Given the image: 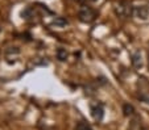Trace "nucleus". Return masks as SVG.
Here are the masks:
<instances>
[{"instance_id":"1","label":"nucleus","mask_w":149,"mask_h":130,"mask_svg":"<svg viewBox=\"0 0 149 130\" xmlns=\"http://www.w3.org/2000/svg\"><path fill=\"white\" fill-rule=\"evenodd\" d=\"M78 17H79V20H81L82 23L90 24L96 19V12L94 11L90 6H86V4H84V6H82L81 8H79Z\"/></svg>"},{"instance_id":"2","label":"nucleus","mask_w":149,"mask_h":130,"mask_svg":"<svg viewBox=\"0 0 149 130\" xmlns=\"http://www.w3.org/2000/svg\"><path fill=\"white\" fill-rule=\"evenodd\" d=\"M133 8L128 1H119V3L115 4L113 9H115V13L118 14L119 17H123V19H127V17H131L133 14Z\"/></svg>"},{"instance_id":"3","label":"nucleus","mask_w":149,"mask_h":130,"mask_svg":"<svg viewBox=\"0 0 149 130\" xmlns=\"http://www.w3.org/2000/svg\"><path fill=\"white\" fill-rule=\"evenodd\" d=\"M91 116H93V118L95 120V121L100 122L102 120H103L104 117V108L103 105L100 104H95V105H91Z\"/></svg>"},{"instance_id":"4","label":"nucleus","mask_w":149,"mask_h":130,"mask_svg":"<svg viewBox=\"0 0 149 130\" xmlns=\"http://www.w3.org/2000/svg\"><path fill=\"white\" fill-rule=\"evenodd\" d=\"M133 14H135L137 19L141 20H146L149 17V8L146 6H139L133 8Z\"/></svg>"},{"instance_id":"5","label":"nucleus","mask_w":149,"mask_h":130,"mask_svg":"<svg viewBox=\"0 0 149 130\" xmlns=\"http://www.w3.org/2000/svg\"><path fill=\"white\" fill-rule=\"evenodd\" d=\"M132 65L135 66L136 68L143 67V57H141L140 51H136V53L132 54Z\"/></svg>"},{"instance_id":"6","label":"nucleus","mask_w":149,"mask_h":130,"mask_svg":"<svg viewBox=\"0 0 149 130\" xmlns=\"http://www.w3.org/2000/svg\"><path fill=\"white\" fill-rule=\"evenodd\" d=\"M123 112H124V116L125 117H130V116H132V114H135V108H133V105L127 102V104L123 105Z\"/></svg>"},{"instance_id":"7","label":"nucleus","mask_w":149,"mask_h":130,"mask_svg":"<svg viewBox=\"0 0 149 130\" xmlns=\"http://www.w3.org/2000/svg\"><path fill=\"white\" fill-rule=\"evenodd\" d=\"M75 130H94V129L86 121H79L75 126Z\"/></svg>"},{"instance_id":"8","label":"nucleus","mask_w":149,"mask_h":130,"mask_svg":"<svg viewBox=\"0 0 149 130\" xmlns=\"http://www.w3.org/2000/svg\"><path fill=\"white\" fill-rule=\"evenodd\" d=\"M57 58H58L59 61H66V58H68V51H66L65 49H58V51H57Z\"/></svg>"},{"instance_id":"9","label":"nucleus","mask_w":149,"mask_h":130,"mask_svg":"<svg viewBox=\"0 0 149 130\" xmlns=\"http://www.w3.org/2000/svg\"><path fill=\"white\" fill-rule=\"evenodd\" d=\"M54 25H58V26H65L68 25V20L65 19H62V17H56V20H54Z\"/></svg>"},{"instance_id":"10","label":"nucleus","mask_w":149,"mask_h":130,"mask_svg":"<svg viewBox=\"0 0 149 130\" xmlns=\"http://www.w3.org/2000/svg\"><path fill=\"white\" fill-rule=\"evenodd\" d=\"M73 1H81V0H73Z\"/></svg>"},{"instance_id":"11","label":"nucleus","mask_w":149,"mask_h":130,"mask_svg":"<svg viewBox=\"0 0 149 130\" xmlns=\"http://www.w3.org/2000/svg\"><path fill=\"white\" fill-rule=\"evenodd\" d=\"M91 1H98V0H91Z\"/></svg>"}]
</instances>
